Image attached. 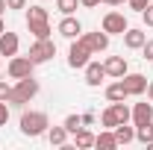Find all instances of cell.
<instances>
[{
  "label": "cell",
  "mask_w": 153,
  "mask_h": 150,
  "mask_svg": "<svg viewBox=\"0 0 153 150\" xmlns=\"http://www.w3.org/2000/svg\"><path fill=\"white\" fill-rule=\"evenodd\" d=\"M27 27L36 38H50V24H47V9L44 6H30L27 12Z\"/></svg>",
  "instance_id": "obj_1"
},
{
  "label": "cell",
  "mask_w": 153,
  "mask_h": 150,
  "mask_svg": "<svg viewBox=\"0 0 153 150\" xmlns=\"http://www.w3.org/2000/svg\"><path fill=\"white\" fill-rule=\"evenodd\" d=\"M47 127H50V121H47V115H44V112H24V115H21V132L30 135V138L44 135Z\"/></svg>",
  "instance_id": "obj_2"
},
{
  "label": "cell",
  "mask_w": 153,
  "mask_h": 150,
  "mask_svg": "<svg viewBox=\"0 0 153 150\" xmlns=\"http://www.w3.org/2000/svg\"><path fill=\"white\" fill-rule=\"evenodd\" d=\"M38 94V79H33V76H24V79H18V85H15V91H12V106H24V103H30L33 97Z\"/></svg>",
  "instance_id": "obj_3"
},
{
  "label": "cell",
  "mask_w": 153,
  "mask_h": 150,
  "mask_svg": "<svg viewBox=\"0 0 153 150\" xmlns=\"http://www.w3.org/2000/svg\"><path fill=\"white\" fill-rule=\"evenodd\" d=\"M91 62V47L82 41V38H74V44H71V50H68V65L71 68H85Z\"/></svg>",
  "instance_id": "obj_4"
},
{
  "label": "cell",
  "mask_w": 153,
  "mask_h": 150,
  "mask_svg": "<svg viewBox=\"0 0 153 150\" xmlns=\"http://www.w3.org/2000/svg\"><path fill=\"white\" fill-rule=\"evenodd\" d=\"M53 56H56V44H53L50 38H38L36 44L30 47V59H33V65H41V62H50Z\"/></svg>",
  "instance_id": "obj_5"
},
{
  "label": "cell",
  "mask_w": 153,
  "mask_h": 150,
  "mask_svg": "<svg viewBox=\"0 0 153 150\" xmlns=\"http://www.w3.org/2000/svg\"><path fill=\"white\" fill-rule=\"evenodd\" d=\"M33 68H36V65H33V59H30V56H18V53H15V56L9 59V76H12V79L33 76Z\"/></svg>",
  "instance_id": "obj_6"
},
{
  "label": "cell",
  "mask_w": 153,
  "mask_h": 150,
  "mask_svg": "<svg viewBox=\"0 0 153 150\" xmlns=\"http://www.w3.org/2000/svg\"><path fill=\"white\" fill-rule=\"evenodd\" d=\"M130 30V24L127 18L121 15V12H106L103 15V33H109V36H124Z\"/></svg>",
  "instance_id": "obj_7"
},
{
  "label": "cell",
  "mask_w": 153,
  "mask_h": 150,
  "mask_svg": "<svg viewBox=\"0 0 153 150\" xmlns=\"http://www.w3.org/2000/svg\"><path fill=\"white\" fill-rule=\"evenodd\" d=\"M121 82H124V88H127L130 97H138V94L147 91V76H144V74H124Z\"/></svg>",
  "instance_id": "obj_8"
},
{
  "label": "cell",
  "mask_w": 153,
  "mask_h": 150,
  "mask_svg": "<svg viewBox=\"0 0 153 150\" xmlns=\"http://www.w3.org/2000/svg\"><path fill=\"white\" fill-rule=\"evenodd\" d=\"M79 38L91 47V53H103L109 47V33H85V36H79Z\"/></svg>",
  "instance_id": "obj_9"
},
{
  "label": "cell",
  "mask_w": 153,
  "mask_h": 150,
  "mask_svg": "<svg viewBox=\"0 0 153 150\" xmlns=\"http://www.w3.org/2000/svg\"><path fill=\"white\" fill-rule=\"evenodd\" d=\"M79 33H82V24L76 18H71V15H65L62 18V24H59V36H65V38H79Z\"/></svg>",
  "instance_id": "obj_10"
},
{
  "label": "cell",
  "mask_w": 153,
  "mask_h": 150,
  "mask_svg": "<svg viewBox=\"0 0 153 150\" xmlns=\"http://www.w3.org/2000/svg\"><path fill=\"white\" fill-rule=\"evenodd\" d=\"M103 68H106V76L121 79V76L127 74V59H124V56H109L106 62H103Z\"/></svg>",
  "instance_id": "obj_11"
},
{
  "label": "cell",
  "mask_w": 153,
  "mask_h": 150,
  "mask_svg": "<svg viewBox=\"0 0 153 150\" xmlns=\"http://www.w3.org/2000/svg\"><path fill=\"white\" fill-rule=\"evenodd\" d=\"M18 36H15V33H3V36H0V56H15V53H18Z\"/></svg>",
  "instance_id": "obj_12"
},
{
  "label": "cell",
  "mask_w": 153,
  "mask_h": 150,
  "mask_svg": "<svg viewBox=\"0 0 153 150\" xmlns=\"http://www.w3.org/2000/svg\"><path fill=\"white\" fill-rule=\"evenodd\" d=\"M103 76H106V68H103L100 62H88V65H85V82H88V85H100Z\"/></svg>",
  "instance_id": "obj_13"
},
{
  "label": "cell",
  "mask_w": 153,
  "mask_h": 150,
  "mask_svg": "<svg viewBox=\"0 0 153 150\" xmlns=\"http://www.w3.org/2000/svg\"><path fill=\"white\" fill-rule=\"evenodd\" d=\"M147 121H153V103H135V109H133V124L138 127V124H147Z\"/></svg>",
  "instance_id": "obj_14"
},
{
  "label": "cell",
  "mask_w": 153,
  "mask_h": 150,
  "mask_svg": "<svg viewBox=\"0 0 153 150\" xmlns=\"http://www.w3.org/2000/svg\"><path fill=\"white\" fill-rule=\"evenodd\" d=\"M144 41H147V36H144L141 30H127V33H124V44H127L130 50H141Z\"/></svg>",
  "instance_id": "obj_15"
},
{
  "label": "cell",
  "mask_w": 153,
  "mask_h": 150,
  "mask_svg": "<svg viewBox=\"0 0 153 150\" xmlns=\"http://www.w3.org/2000/svg\"><path fill=\"white\" fill-rule=\"evenodd\" d=\"M94 147H100V150H115V147H118L115 132L112 130H103L100 135H94Z\"/></svg>",
  "instance_id": "obj_16"
},
{
  "label": "cell",
  "mask_w": 153,
  "mask_h": 150,
  "mask_svg": "<svg viewBox=\"0 0 153 150\" xmlns=\"http://www.w3.org/2000/svg\"><path fill=\"white\" fill-rule=\"evenodd\" d=\"M112 132H115V141H118V144H130V141H135V130L127 127V124H118Z\"/></svg>",
  "instance_id": "obj_17"
},
{
  "label": "cell",
  "mask_w": 153,
  "mask_h": 150,
  "mask_svg": "<svg viewBox=\"0 0 153 150\" xmlns=\"http://www.w3.org/2000/svg\"><path fill=\"white\" fill-rule=\"evenodd\" d=\"M124 97H130V94H127V88H124L121 79L112 82V85H106V100H109V103H118V100H124Z\"/></svg>",
  "instance_id": "obj_18"
},
{
  "label": "cell",
  "mask_w": 153,
  "mask_h": 150,
  "mask_svg": "<svg viewBox=\"0 0 153 150\" xmlns=\"http://www.w3.org/2000/svg\"><path fill=\"white\" fill-rule=\"evenodd\" d=\"M47 138H50V144H56V147H65V138H68V130H65V124H62V127H47Z\"/></svg>",
  "instance_id": "obj_19"
},
{
  "label": "cell",
  "mask_w": 153,
  "mask_h": 150,
  "mask_svg": "<svg viewBox=\"0 0 153 150\" xmlns=\"http://www.w3.org/2000/svg\"><path fill=\"white\" fill-rule=\"evenodd\" d=\"M74 144H76V147H82V150H85V147H94V135L85 130V127H79V130L74 132Z\"/></svg>",
  "instance_id": "obj_20"
},
{
  "label": "cell",
  "mask_w": 153,
  "mask_h": 150,
  "mask_svg": "<svg viewBox=\"0 0 153 150\" xmlns=\"http://www.w3.org/2000/svg\"><path fill=\"white\" fill-rule=\"evenodd\" d=\"M135 138H138L141 144H150V141H153V121L138 124V127H135Z\"/></svg>",
  "instance_id": "obj_21"
},
{
  "label": "cell",
  "mask_w": 153,
  "mask_h": 150,
  "mask_svg": "<svg viewBox=\"0 0 153 150\" xmlns=\"http://www.w3.org/2000/svg\"><path fill=\"white\" fill-rule=\"evenodd\" d=\"M112 112H115V118H118V124H130V118H133V112L124 106V100L112 103Z\"/></svg>",
  "instance_id": "obj_22"
},
{
  "label": "cell",
  "mask_w": 153,
  "mask_h": 150,
  "mask_svg": "<svg viewBox=\"0 0 153 150\" xmlns=\"http://www.w3.org/2000/svg\"><path fill=\"white\" fill-rule=\"evenodd\" d=\"M76 6H79V0H56V9L62 15H74Z\"/></svg>",
  "instance_id": "obj_23"
},
{
  "label": "cell",
  "mask_w": 153,
  "mask_h": 150,
  "mask_svg": "<svg viewBox=\"0 0 153 150\" xmlns=\"http://www.w3.org/2000/svg\"><path fill=\"white\" fill-rule=\"evenodd\" d=\"M100 124H103V127H106V130H115V127H118V118H115V112H112V106H109V109H106V112L100 115Z\"/></svg>",
  "instance_id": "obj_24"
},
{
  "label": "cell",
  "mask_w": 153,
  "mask_h": 150,
  "mask_svg": "<svg viewBox=\"0 0 153 150\" xmlns=\"http://www.w3.org/2000/svg\"><path fill=\"white\" fill-rule=\"evenodd\" d=\"M79 127H82V115H68L65 118V130L68 132H76Z\"/></svg>",
  "instance_id": "obj_25"
},
{
  "label": "cell",
  "mask_w": 153,
  "mask_h": 150,
  "mask_svg": "<svg viewBox=\"0 0 153 150\" xmlns=\"http://www.w3.org/2000/svg\"><path fill=\"white\" fill-rule=\"evenodd\" d=\"M6 121H9V103L0 100V127H6Z\"/></svg>",
  "instance_id": "obj_26"
},
{
  "label": "cell",
  "mask_w": 153,
  "mask_h": 150,
  "mask_svg": "<svg viewBox=\"0 0 153 150\" xmlns=\"http://www.w3.org/2000/svg\"><path fill=\"white\" fill-rule=\"evenodd\" d=\"M12 91H15L12 85H6V82H0V100H6V103H9V100H12Z\"/></svg>",
  "instance_id": "obj_27"
},
{
  "label": "cell",
  "mask_w": 153,
  "mask_h": 150,
  "mask_svg": "<svg viewBox=\"0 0 153 150\" xmlns=\"http://www.w3.org/2000/svg\"><path fill=\"white\" fill-rule=\"evenodd\" d=\"M127 3H130V9H135V12H144V9L150 6L147 0H127Z\"/></svg>",
  "instance_id": "obj_28"
},
{
  "label": "cell",
  "mask_w": 153,
  "mask_h": 150,
  "mask_svg": "<svg viewBox=\"0 0 153 150\" xmlns=\"http://www.w3.org/2000/svg\"><path fill=\"white\" fill-rule=\"evenodd\" d=\"M141 53H144V59H147V62H153V38H150V41H144Z\"/></svg>",
  "instance_id": "obj_29"
},
{
  "label": "cell",
  "mask_w": 153,
  "mask_h": 150,
  "mask_svg": "<svg viewBox=\"0 0 153 150\" xmlns=\"http://www.w3.org/2000/svg\"><path fill=\"white\" fill-rule=\"evenodd\" d=\"M141 18H144V24H147V27H153V6H147V9L141 12Z\"/></svg>",
  "instance_id": "obj_30"
},
{
  "label": "cell",
  "mask_w": 153,
  "mask_h": 150,
  "mask_svg": "<svg viewBox=\"0 0 153 150\" xmlns=\"http://www.w3.org/2000/svg\"><path fill=\"white\" fill-rule=\"evenodd\" d=\"M9 9H27V0H6Z\"/></svg>",
  "instance_id": "obj_31"
},
{
  "label": "cell",
  "mask_w": 153,
  "mask_h": 150,
  "mask_svg": "<svg viewBox=\"0 0 153 150\" xmlns=\"http://www.w3.org/2000/svg\"><path fill=\"white\" fill-rule=\"evenodd\" d=\"M100 3H103V0H79V6H85V9H94Z\"/></svg>",
  "instance_id": "obj_32"
},
{
  "label": "cell",
  "mask_w": 153,
  "mask_h": 150,
  "mask_svg": "<svg viewBox=\"0 0 153 150\" xmlns=\"http://www.w3.org/2000/svg\"><path fill=\"white\" fill-rule=\"evenodd\" d=\"M88 124H94V115H91V112L82 115V127H88Z\"/></svg>",
  "instance_id": "obj_33"
},
{
  "label": "cell",
  "mask_w": 153,
  "mask_h": 150,
  "mask_svg": "<svg viewBox=\"0 0 153 150\" xmlns=\"http://www.w3.org/2000/svg\"><path fill=\"white\" fill-rule=\"evenodd\" d=\"M103 3H106V6H121L124 0H103Z\"/></svg>",
  "instance_id": "obj_34"
},
{
  "label": "cell",
  "mask_w": 153,
  "mask_h": 150,
  "mask_svg": "<svg viewBox=\"0 0 153 150\" xmlns=\"http://www.w3.org/2000/svg\"><path fill=\"white\" fill-rule=\"evenodd\" d=\"M147 97H150V103H153V82H147Z\"/></svg>",
  "instance_id": "obj_35"
},
{
  "label": "cell",
  "mask_w": 153,
  "mask_h": 150,
  "mask_svg": "<svg viewBox=\"0 0 153 150\" xmlns=\"http://www.w3.org/2000/svg\"><path fill=\"white\" fill-rule=\"evenodd\" d=\"M6 9H9V6H6V0H0V15H3Z\"/></svg>",
  "instance_id": "obj_36"
},
{
  "label": "cell",
  "mask_w": 153,
  "mask_h": 150,
  "mask_svg": "<svg viewBox=\"0 0 153 150\" xmlns=\"http://www.w3.org/2000/svg\"><path fill=\"white\" fill-rule=\"evenodd\" d=\"M3 33H6V27H3V18H0V36H3Z\"/></svg>",
  "instance_id": "obj_37"
}]
</instances>
